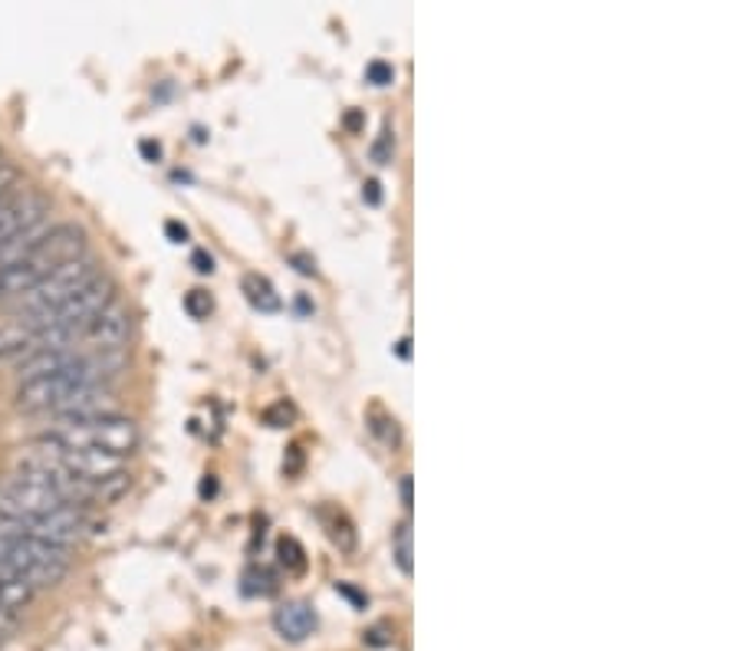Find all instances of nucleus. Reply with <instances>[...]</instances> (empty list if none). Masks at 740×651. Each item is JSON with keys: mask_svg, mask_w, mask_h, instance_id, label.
I'll use <instances>...</instances> for the list:
<instances>
[{"mask_svg": "<svg viewBox=\"0 0 740 651\" xmlns=\"http://www.w3.org/2000/svg\"><path fill=\"white\" fill-rule=\"evenodd\" d=\"M119 369H122V352H113V356H83V359L57 369V372L21 379L17 392H14V402H17L21 411L60 418L63 408L80 392L96 388V385H106Z\"/></svg>", "mask_w": 740, "mask_h": 651, "instance_id": "f257e3e1", "label": "nucleus"}, {"mask_svg": "<svg viewBox=\"0 0 740 651\" xmlns=\"http://www.w3.org/2000/svg\"><path fill=\"white\" fill-rule=\"evenodd\" d=\"M86 254V234L77 224H54L47 237L21 260L0 267V303H17L60 264Z\"/></svg>", "mask_w": 740, "mask_h": 651, "instance_id": "f03ea898", "label": "nucleus"}, {"mask_svg": "<svg viewBox=\"0 0 740 651\" xmlns=\"http://www.w3.org/2000/svg\"><path fill=\"white\" fill-rule=\"evenodd\" d=\"M139 425L126 415H86V418H57L37 441H50L60 447L93 451L116 461H126L139 447Z\"/></svg>", "mask_w": 740, "mask_h": 651, "instance_id": "7ed1b4c3", "label": "nucleus"}, {"mask_svg": "<svg viewBox=\"0 0 740 651\" xmlns=\"http://www.w3.org/2000/svg\"><path fill=\"white\" fill-rule=\"evenodd\" d=\"M0 566L37 592L57 585L70 572V549L37 539L11 520H0Z\"/></svg>", "mask_w": 740, "mask_h": 651, "instance_id": "20e7f679", "label": "nucleus"}, {"mask_svg": "<svg viewBox=\"0 0 740 651\" xmlns=\"http://www.w3.org/2000/svg\"><path fill=\"white\" fill-rule=\"evenodd\" d=\"M93 277H99V267H96V257L86 251L83 257H73L67 264H60L54 274H47L31 293H24L14 306L24 316H37L44 310H54L57 303H63L67 297H73L77 290H83Z\"/></svg>", "mask_w": 740, "mask_h": 651, "instance_id": "39448f33", "label": "nucleus"}, {"mask_svg": "<svg viewBox=\"0 0 740 651\" xmlns=\"http://www.w3.org/2000/svg\"><path fill=\"white\" fill-rule=\"evenodd\" d=\"M129 336H132V316H129V310L119 300H113L103 313H96L83 326L80 349L93 352V356H113V352H122Z\"/></svg>", "mask_w": 740, "mask_h": 651, "instance_id": "423d86ee", "label": "nucleus"}, {"mask_svg": "<svg viewBox=\"0 0 740 651\" xmlns=\"http://www.w3.org/2000/svg\"><path fill=\"white\" fill-rule=\"evenodd\" d=\"M50 214L47 198L40 195H17V198H4L0 201V241H8L21 231H31L37 224H44Z\"/></svg>", "mask_w": 740, "mask_h": 651, "instance_id": "0eeeda50", "label": "nucleus"}, {"mask_svg": "<svg viewBox=\"0 0 740 651\" xmlns=\"http://www.w3.org/2000/svg\"><path fill=\"white\" fill-rule=\"evenodd\" d=\"M273 628L280 631V638L286 641H303L306 635H313L316 628V612L303 602H286L277 608L273 615Z\"/></svg>", "mask_w": 740, "mask_h": 651, "instance_id": "6e6552de", "label": "nucleus"}, {"mask_svg": "<svg viewBox=\"0 0 740 651\" xmlns=\"http://www.w3.org/2000/svg\"><path fill=\"white\" fill-rule=\"evenodd\" d=\"M316 516H319V523L326 526L329 539H332L342 553H352V549H355V530H352V520H349L342 510H336V507H319Z\"/></svg>", "mask_w": 740, "mask_h": 651, "instance_id": "1a4fd4ad", "label": "nucleus"}, {"mask_svg": "<svg viewBox=\"0 0 740 651\" xmlns=\"http://www.w3.org/2000/svg\"><path fill=\"white\" fill-rule=\"evenodd\" d=\"M37 349V339L24 326H0V362L27 359Z\"/></svg>", "mask_w": 740, "mask_h": 651, "instance_id": "9d476101", "label": "nucleus"}, {"mask_svg": "<svg viewBox=\"0 0 740 651\" xmlns=\"http://www.w3.org/2000/svg\"><path fill=\"white\" fill-rule=\"evenodd\" d=\"M240 287H244V297L250 300V306L260 310V313H277L283 306L280 297L273 293V283L267 277H260V274H247Z\"/></svg>", "mask_w": 740, "mask_h": 651, "instance_id": "9b49d317", "label": "nucleus"}, {"mask_svg": "<svg viewBox=\"0 0 740 651\" xmlns=\"http://www.w3.org/2000/svg\"><path fill=\"white\" fill-rule=\"evenodd\" d=\"M392 556H396V562H399V569L406 572V576H412V523H402L399 530H396V536H392Z\"/></svg>", "mask_w": 740, "mask_h": 651, "instance_id": "f8f14e48", "label": "nucleus"}, {"mask_svg": "<svg viewBox=\"0 0 740 651\" xmlns=\"http://www.w3.org/2000/svg\"><path fill=\"white\" fill-rule=\"evenodd\" d=\"M280 562L286 566V569H293V572H299L303 566H306V556H303V546L293 539V536H280Z\"/></svg>", "mask_w": 740, "mask_h": 651, "instance_id": "ddd939ff", "label": "nucleus"}, {"mask_svg": "<svg viewBox=\"0 0 740 651\" xmlns=\"http://www.w3.org/2000/svg\"><path fill=\"white\" fill-rule=\"evenodd\" d=\"M293 418H296V411H293L290 402H277V405H270V408L263 411V421H267L270 428H286Z\"/></svg>", "mask_w": 740, "mask_h": 651, "instance_id": "4468645a", "label": "nucleus"}, {"mask_svg": "<svg viewBox=\"0 0 740 651\" xmlns=\"http://www.w3.org/2000/svg\"><path fill=\"white\" fill-rule=\"evenodd\" d=\"M211 306H214V303H211V297H208L204 290H191V293L185 297V310H188L195 319H204V316L211 313Z\"/></svg>", "mask_w": 740, "mask_h": 651, "instance_id": "2eb2a0df", "label": "nucleus"}, {"mask_svg": "<svg viewBox=\"0 0 740 651\" xmlns=\"http://www.w3.org/2000/svg\"><path fill=\"white\" fill-rule=\"evenodd\" d=\"M365 80L373 83V86H389V83L396 80V70H392L389 63L376 60V63H368V67H365Z\"/></svg>", "mask_w": 740, "mask_h": 651, "instance_id": "dca6fc26", "label": "nucleus"}, {"mask_svg": "<svg viewBox=\"0 0 740 651\" xmlns=\"http://www.w3.org/2000/svg\"><path fill=\"white\" fill-rule=\"evenodd\" d=\"M392 152H396V139H392V132L386 129L383 139L373 146V162H376V165H389V162H392Z\"/></svg>", "mask_w": 740, "mask_h": 651, "instance_id": "f3484780", "label": "nucleus"}, {"mask_svg": "<svg viewBox=\"0 0 740 651\" xmlns=\"http://www.w3.org/2000/svg\"><path fill=\"white\" fill-rule=\"evenodd\" d=\"M290 264H296V270H299V274H306V277H313V274H316V260H309L306 254H290Z\"/></svg>", "mask_w": 740, "mask_h": 651, "instance_id": "a211bd4d", "label": "nucleus"}, {"mask_svg": "<svg viewBox=\"0 0 740 651\" xmlns=\"http://www.w3.org/2000/svg\"><path fill=\"white\" fill-rule=\"evenodd\" d=\"M191 260H195V270H198V274H211V270H214V260H211V254H204V251H195Z\"/></svg>", "mask_w": 740, "mask_h": 651, "instance_id": "6ab92c4d", "label": "nucleus"}, {"mask_svg": "<svg viewBox=\"0 0 740 651\" xmlns=\"http://www.w3.org/2000/svg\"><path fill=\"white\" fill-rule=\"evenodd\" d=\"M168 237L175 241V244H185L188 241V231L181 228V224H175V221H168Z\"/></svg>", "mask_w": 740, "mask_h": 651, "instance_id": "aec40b11", "label": "nucleus"}, {"mask_svg": "<svg viewBox=\"0 0 740 651\" xmlns=\"http://www.w3.org/2000/svg\"><path fill=\"white\" fill-rule=\"evenodd\" d=\"M362 195L368 198V205H379V201H383V195H379V182H368Z\"/></svg>", "mask_w": 740, "mask_h": 651, "instance_id": "412c9836", "label": "nucleus"}, {"mask_svg": "<svg viewBox=\"0 0 740 651\" xmlns=\"http://www.w3.org/2000/svg\"><path fill=\"white\" fill-rule=\"evenodd\" d=\"M402 503L412 510V477H402Z\"/></svg>", "mask_w": 740, "mask_h": 651, "instance_id": "4be33fe9", "label": "nucleus"}, {"mask_svg": "<svg viewBox=\"0 0 740 651\" xmlns=\"http://www.w3.org/2000/svg\"><path fill=\"white\" fill-rule=\"evenodd\" d=\"M142 152H145V155H155V159H158V152H162V149H158V146H152V142H145V146H142Z\"/></svg>", "mask_w": 740, "mask_h": 651, "instance_id": "5701e85b", "label": "nucleus"}, {"mask_svg": "<svg viewBox=\"0 0 740 651\" xmlns=\"http://www.w3.org/2000/svg\"><path fill=\"white\" fill-rule=\"evenodd\" d=\"M345 126H349V129H355V126H359V116H355V113H349V116H345Z\"/></svg>", "mask_w": 740, "mask_h": 651, "instance_id": "b1692460", "label": "nucleus"}, {"mask_svg": "<svg viewBox=\"0 0 740 651\" xmlns=\"http://www.w3.org/2000/svg\"><path fill=\"white\" fill-rule=\"evenodd\" d=\"M399 356H402V359H409V339H402V342H399Z\"/></svg>", "mask_w": 740, "mask_h": 651, "instance_id": "393cba45", "label": "nucleus"}, {"mask_svg": "<svg viewBox=\"0 0 740 651\" xmlns=\"http://www.w3.org/2000/svg\"><path fill=\"white\" fill-rule=\"evenodd\" d=\"M0 201H4V195H0Z\"/></svg>", "mask_w": 740, "mask_h": 651, "instance_id": "a878e982", "label": "nucleus"}]
</instances>
